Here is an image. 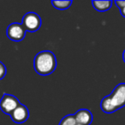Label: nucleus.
Returning a JSON list of instances; mask_svg holds the SVG:
<instances>
[{"label": "nucleus", "instance_id": "20e7f679", "mask_svg": "<svg viewBox=\"0 0 125 125\" xmlns=\"http://www.w3.org/2000/svg\"><path fill=\"white\" fill-rule=\"evenodd\" d=\"M26 32V29L21 23L14 22L8 26L6 29V35L12 41L21 42L24 40Z\"/></svg>", "mask_w": 125, "mask_h": 125}, {"label": "nucleus", "instance_id": "39448f33", "mask_svg": "<svg viewBox=\"0 0 125 125\" xmlns=\"http://www.w3.org/2000/svg\"><path fill=\"white\" fill-rule=\"evenodd\" d=\"M21 104L19 99L12 94H4L0 99V109L4 113L10 115L16 107Z\"/></svg>", "mask_w": 125, "mask_h": 125}, {"label": "nucleus", "instance_id": "6e6552de", "mask_svg": "<svg viewBox=\"0 0 125 125\" xmlns=\"http://www.w3.org/2000/svg\"><path fill=\"white\" fill-rule=\"evenodd\" d=\"M112 1L111 0H105V1H97V0H94L92 1V4L94 8L98 11L100 12H104V11H107L112 6Z\"/></svg>", "mask_w": 125, "mask_h": 125}, {"label": "nucleus", "instance_id": "9d476101", "mask_svg": "<svg viewBox=\"0 0 125 125\" xmlns=\"http://www.w3.org/2000/svg\"><path fill=\"white\" fill-rule=\"evenodd\" d=\"M76 121L75 119L74 114H70L65 116L59 123V125H75Z\"/></svg>", "mask_w": 125, "mask_h": 125}, {"label": "nucleus", "instance_id": "0eeeda50", "mask_svg": "<svg viewBox=\"0 0 125 125\" xmlns=\"http://www.w3.org/2000/svg\"><path fill=\"white\" fill-rule=\"evenodd\" d=\"M76 123L82 125H90L93 122V114L87 109H81L74 114Z\"/></svg>", "mask_w": 125, "mask_h": 125}, {"label": "nucleus", "instance_id": "f8f14e48", "mask_svg": "<svg viewBox=\"0 0 125 125\" xmlns=\"http://www.w3.org/2000/svg\"><path fill=\"white\" fill-rule=\"evenodd\" d=\"M115 4L119 8V10H121L123 7H125V0L124 1H115Z\"/></svg>", "mask_w": 125, "mask_h": 125}, {"label": "nucleus", "instance_id": "4468645a", "mask_svg": "<svg viewBox=\"0 0 125 125\" xmlns=\"http://www.w3.org/2000/svg\"><path fill=\"white\" fill-rule=\"evenodd\" d=\"M123 61H124V62H125V51L123 52Z\"/></svg>", "mask_w": 125, "mask_h": 125}, {"label": "nucleus", "instance_id": "9b49d317", "mask_svg": "<svg viewBox=\"0 0 125 125\" xmlns=\"http://www.w3.org/2000/svg\"><path fill=\"white\" fill-rule=\"evenodd\" d=\"M6 73H7V70H6L5 65L0 61V80L4 78V76L6 75Z\"/></svg>", "mask_w": 125, "mask_h": 125}, {"label": "nucleus", "instance_id": "f257e3e1", "mask_svg": "<svg viewBox=\"0 0 125 125\" xmlns=\"http://www.w3.org/2000/svg\"><path fill=\"white\" fill-rule=\"evenodd\" d=\"M33 68L38 75L46 76L54 72L57 68V58L50 51L40 52L33 59Z\"/></svg>", "mask_w": 125, "mask_h": 125}, {"label": "nucleus", "instance_id": "7ed1b4c3", "mask_svg": "<svg viewBox=\"0 0 125 125\" xmlns=\"http://www.w3.org/2000/svg\"><path fill=\"white\" fill-rule=\"evenodd\" d=\"M21 24L26 31L33 33L38 31L41 27V18L35 12H28L23 16Z\"/></svg>", "mask_w": 125, "mask_h": 125}, {"label": "nucleus", "instance_id": "1a4fd4ad", "mask_svg": "<svg viewBox=\"0 0 125 125\" xmlns=\"http://www.w3.org/2000/svg\"><path fill=\"white\" fill-rule=\"evenodd\" d=\"M52 4L55 9L60 10H64L70 7L72 4L71 0H52Z\"/></svg>", "mask_w": 125, "mask_h": 125}, {"label": "nucleus", "instance_id": "2eb2a0df", "mask_svg": "<svg viewBox=\"0 0 125 125\" xmlns=\"http://www.w3.org/2000/svg\"><path fill=\"white\" fill-rule=\"evenodd\" d=\"M75 125H82V124H80V123H76Z\"/></svg>", "mask_w": 125, "mask_h": 125}, {"label": "nucleus", "instance_id": "ddd939ff", "mask_svg": "<svg viewBox=\"0 0 125 125\" xmlns=\"http://www.w3.org/2000/svg\"><path fill=\"white\" fill-rule=\"evenodd\" d=\"M120 12H121L122 16H123V17H125V7H123V9L120 10Z\"/></svg>", "mask_w": 125, "mask_h": 125}, {"label": "nucleus", "instance_id": "423d86ee", "mask_svg": "<svg viewBox=\"0 0 125 125\" xmlns=\"http://www.w3.org/2000/svg\"><path fill=\"white\" fill-rule=\"evenodd\" d=\"M10 117L12 121L18 124L23 123L28 119L29 117V111L28 107L22 104H20L15 109V111L11 113Z\"/></svg>", "mask_w": 125, "mask_h": 125}, {"label": "nucleus", "instance_id": "f03ea898", "mask_svg": "<svg viewBox=\"0 0 125 125\" xmlns=\"http://www.w3.org/2000/svg\"><path fill=\"white\" fill-rule=\"evenodd\" d=\"M107 98L115 111L125 106V83H120L116 86Z\"/></svg>", "mask_w": 125, "mask_h": 125}]
</instances>
